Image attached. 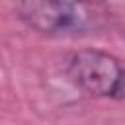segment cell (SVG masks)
Here are the masks:
<instances>
[{
  "label": "cell",
  "instance_id": "6da1fadb",
  "mask_svg": "<svg viewBox=\"0 0 125 125\" xmlns=\"http://www.w3.org/2000/svg\"><path fill=\"white\" fill-rule=\"evenodd\" d=\"M18 18L47 37H84L105 27L109 12L102 4L27 0L16 4Z\"/></svg>",
  "mask_w": 125,
  "mask_h": 125
},
{
  "label": "cell",
  "instance_id": "7a4b0ae2",
  "mask_svg": "<svg viewBox=\"0 0 125 125\" xmlns=\"http://www.w3.org/2000/svg\"><path fill=\"white\" fill-rule=\"evenodd\" d=\"M64 72L68 80L94 98H117L125 86V64L111 53L80 49L66 57Z\"/></svg>",
  "mask_w": 125,
  "mask_h": 125
}]
</instances>
